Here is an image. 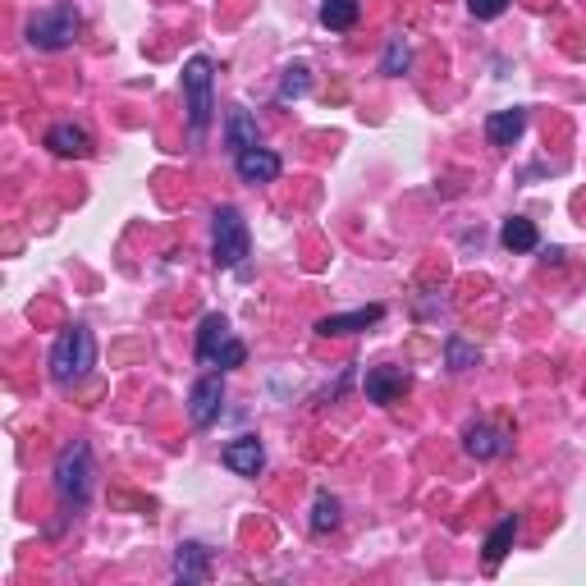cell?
<instances>
[{"instance_id": "5b68a950", "label": "cell", "mask_w": 586, "mask_h": 586, "mask_svg": "<svg viewBox=\"0 0 586 586\" xmlns=\"http://www.w3.org/2000/svg\"><path fill=\"white\" fill-rule=\"evenodd\" d=\"M78 23L83 19H78L74 5H51V10H42L28 23V42H33L37 51H65L78 37Z\"/></svg>"}, {"instance_id": "8fae6325", "label": "cell", "mask_w": 586, "mask_h": 586, "mask_svg": "<svg viewBox=\"0 0 586 586\" xmlns=\"http://www.w3.org/2000/svg\"><path fill=\"white\" fill-rule=\"evenodd\" d=\"M211 573V550L202 541H184L179 545V554H174V577L184 586H197V582H207Z\"/></svg>"}, {"instance_id": "5bb4252c", "label": "cell", "mask_w": 586, "mask_h": 586, "mask_svg": "<svg viewBox=\"0 0 586 586\" xmlns=\"http://www.w3.org/2000/svg\"><path fill=\"white\" fill-rule=\"evenodd\" d=\"M527 133V110L513 106V110H495L486 120V138L495 142V147H513V142Z\"/></svg>"}, {"instance_id": "d6986e66", "label": "cell", "mask_w": 586, "mask_h": 586, "mask_svg": "<svg viewBox=\"0 0 586 586\" xmlns=\"http://www.w3.org/2000/svg\"><path fill=\"white\" fill-rule=\"evenodd\" d=\"M321 23L330 33H348L358 23V0H321Z\"/></svg>"}, {"instance_id": "3957f363", "label": "cell", "mask_w": 586, "mask_h": 586, "mask_svg": "<svg viewBox=\"0 0 586 586\" xmlns=\"http://www.w3.org/2000/svg\"><path fill=\"white\" fill-rule=\"evenodd\" d=\"M211 83H216V74H211V60H207V55H193V60L184 65V110H188V133H193V142H202L211 115H216Z\"/></svg>"}, {"instance_id": "4fadbf2b", "label": "cell", "mask_w": 586, "mask_h": 586, "mask_svg": "<svg viewBox=\"0 0 586 586\" xmlns=\"http://www.w3.org/2000/svg\"><path fill=\"white\" fill-rule=\"evenodd\" d=\"M463 449L472 458H500L504 449H509V431H500V426H467V435H463Z\"/></svg>"}, {"instance_id": "52a82bcc", "label": "cell", "mask_w": 586, "mask_h": 586, "mask_svg": "<svg viewBox=\"0 0 586 586\" xmlns=\"http://www.w3.org/2000/svg\"><path fill=\"white\" fill-rule=\"evenodd\" d=\"M380 316H385V307H380V303H371V307H353V312H335V316H321V321H316V335H326V339L358 335V330L376 326Z\"/></svg>"}, {"instance_id": "7c38bea8", "label": "cell", "mask_w": 586, "mask_h": 586, "mask_svg": "<svg viewBox=\"0 0 586 586\" xmlns=\"http://www.w3.org/2000/svg\"><path fill=\"white\" fill-rule=\"evenodd\" d=\"M46 147H51L55 156H65V161H83V156H92V138H87L78 124H55V129L46 133Z\"/></svg>"}, {"instance_id": "cb8c5ba5", "label": "cell", "mask_w": 586, "mask_h": 586, "mask_svg": "<svg viewBox=\"0 0 586 586\" xmlns=\"http://www.w3.org/2000/svg\"><path fill=\"white\" fill-rule=\"evenodd\" d=\"M467 10L477 14V19H500L509 10V0H467Z\"/></svg>"}, {"instance_id": "e0dca14e", "label": "cell", "mask_w": 586, "mask_h": 586, "mask_svg": "<svg viewBox=\"0 0 586 586\" xmlns=\"http://www.w3.org/2000/svg\"><path fill=\"white\" fill-rule=\"evenodd\" d=\"M513 541H518V513L500 518V527L486 536V568H500V564H504V554L513 550Z\"/></svg>"}, {"instance_id": "8992f818", "label": "cell", "mask_w": 586, "mask_h": 586, "mask_svg": "<svg viewBox=\"0 0 586 586\" xmlns=\"http://www.w3.org/2000/svg\"><path fill=\"white\" fill-rule=\"evenodd\" d=\"M220 403H225V380H220V376H202L193 385V394H188V417H193V426H211V422H216Z\"/></svg>"}, {"instance_id": "2e32d148", "label": "cell", "mask_w": 586, "mask_h": 586, "mask_svg": "<svg viewBox=\"0 0 586 586\" xmlns=\"http://www.w3.org/2000/svg\"><path fill=\"white\" fill-rule=\"evenodd\" d=\"M229 339H234V335H229V321L211 312L207 321H202V330H197V362H202V367H211V358H216Z\"/></svg>"}, {"instance_id": "ffe728a7", "label": "cell", "mask_w": 586, "mask_h": 586, "mask_svg": "<svg viewBox=\"0 0 586 586\" xmlns=\"http://www.w3.org/2000/svg\"><path fill=\"white\" fill-rule=\"evenodd\" d=\"M307 87H312V69H307V65H289V69H284V78H280V87H275V101H280V106H289V101L307 97Z\"/></svg>"}, {"instance_id": "9a60e30c", "label": "cell", "mask_w": 586, "mask_h": 586, "mask_svg": "<svg viewBox=\"0 0 586 586\" xmlns=\"http://www.w3.org/2000/svg\"><path fill=\"white\" fill-rule=\"evenodd\" d=\"M225 142H229V152L239 156V152H252L257 147V120H252V110L248 106H234L229 110V120H225Z\"/></svg>"}, {"instance_id": "ac0fdd59", "label": "cell", "mask_w": 586, "mask_h": 586, "mask_svg": "<svg viewBox=\"0 0 586 586\" xmlns=\"http://www.w3.org/2000/svg\"><path fill=\"white\" fill-rule=\"evenodd\" d=\"M500 243H504L509 252H536V248H541V234H536V225H532V220L513 216V220H504Z\"/></svg>"}, {"instance_id": "ba28073f", "label": "cell", "mask_w": 586, "mask_h": 586, "mask_svg": "<svg viewBox=\"0 0 586 586\" xmlns=\"http://www.w3.org/2000/svg\"><path fill=\"white\" fill-rule=\"evenodd\" d=\"M220 463L234 472V477H257L261 467H266V449H261L257 435H239V440H229Z\"/></svg>"}, {"instance_id": "9c48e42d", "label": "cell", "mask_w": 586, "mask_h": 586, "mask_svg": "<svg viewBox=\"0 0 586 586\" xmlns=\"http://www.w3.org/2000/svg\"><path fill=\"white\" fill-rule=\"evenodd\" d=\"M408 371L403 367H371L367 380H362V390H367L371 403H380V408H390L394 399H403V390H408Z\"/></svg>"}, {"instance_id": "7a4b0ae2", "label": "cell", "mask_w": 586, "mask_h": 586, "mask_svg": "<svg viewBox=\"0 0 586 586\" xmlns=\"http://www.w3.org/2000/svg\"><path fill=\"white\" fill-rule=\"evenodd\" d=\"M92 367H97V339H92V330L69 326L51 348V380L55 385H78Z\"/></svg>"}, {"instance_id": "7402d4cb", "label": "cell", "mask_w": 586, "mask_h": 586, "mask_svg": "<svg viewBox=\"0 0 586 586\" xmlns=\"http://www.w3.org/2000/svg\"><path fill=\"white\" fill-rule=\"evenodd\" d=\"M477 358H481V353H477L472 344H467V339H458V335H449V339H445V362H449L454 371L477 367Z\"/></svg>"}, {"instance_id": "277c9868", "label": "cell", "mask_w": 586, "mask_h": 586, "mask_svg": "<svg viewBox=\"0 0 586 586\" xmlns=\"http://www.w3.org/2000/svg\"><path fill=\"white\" fill-rule=\"evenodd\" d=\"M248 257V220L239 207H220L211 216V261L220 271H239Z\"/></svg>"}, {"instance_id": "30bf717a", "label": "cell", "mask_w": 586, "mask_h": 586, "mask_svg": "<svg viewBox=\"0 0 586 586\" xmlns=\"http://www.w3.org/2000/svg\"><path fill=\"white\" fill-rule=\"evenodd\" d=\"M234 170H239L243 184H275L280 179V156L266 152V147H252V152L234 156Z\"/></svg>"}, {"instance_id": "6da1fadb", "label": "cell", "mask_w": 586, "mask_h": 586, "mask_svg": "<svg viewBox=\"0 0 586 586\" xmlns=\"http://www.w3.org/2000/svg\"><path fill=\"white\" fill-rule=\"evenodd\" d=\"M92 477H97V467H92V449H87L83 440L60 449V458H55V495H60L65 509H87V500H92Z\"/></svg>"}, {"instance_id": "44dd1931", "label": "cell", "mask_w": 586, "mask_h": 586, "mask_svg": "<svg viewBox=\"0 0 586 586\" xmlns=\"http://www.w3.org/2000/svg\"><path fill=\"white\" fill-rule=\"evenodd\" d=\"M335 527H339V500L321 490L312 504V532H335Z\"/></svg>"}, {"instance_id": "603a6c76", "label": "cell", "mask_w": 586, "mask_h": 586, "mask_svg": "<svg viewBox=\"0 0 586 586\" xmlns=\"http://www.w3.org/2000/svg\"><path fill=\"white\" fill-rule=\"evenodd\" d=\"M408 60H413V51H408V42H403V37H390V46H385V60H380V74L399 78L403 69H408Z\"/></svg>"}]
</instances>
